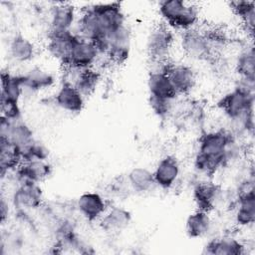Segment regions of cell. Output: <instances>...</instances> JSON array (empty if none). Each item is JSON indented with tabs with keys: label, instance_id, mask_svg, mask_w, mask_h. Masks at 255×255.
Wrapping results in <instances>:
<instances>
[{
	"label": "cell",
	"instance_id": "1",
	"mask_svg": "<svg viewBox=\"0 0 255 255\" xmlns=\"http://www.w3.org/2000/svg\"><path fill=\"white\" fill-rule=\"evenodd\" d=\"M233 138L234 136L226 128L201 132L193 157L196 174L211 179L218 170L225 167L226 147Z\"/></svg>",
	"mask_w": 255,
	"mask_h": 255
},
{
	"label": "cell",
	"instance_id": "2",
	"mask_svg": "<svg viewBox=\"0 0 255 255\" xmlns=\"http://www.w3.org/2000/svg\"><path fill=\"white\" fill-rule=\"evenodd\" d=\"M255 93L237 86L223 94L217 101V108L229 124L242 125L248 131H254Z\"/></svg>",
	"mask_w": 255,
	"mask_h": 255
},
{
	"label": "cell",
	"instance_id": "3",
	"mask_svg": "<svg viewBox=\"0 0 255 255\" xmlns=\"http://www.w3.org/2000/svg\"><path fill=\"white\" fill-rule=\"evenodd\" d=\"M158 14L167 27L173 31L185 32L197 28L199 8L196 4L183 0H162L157 5Z\"/></svg>",
	"mask_w": 255,
	"mask_h": 255
},
{
	"label": "cell",
	"instance_id": "4",
	"mask_svg": "<svg viewBox=\"0 0 255 255\" xmlns=\"http://www.w3.org/2000/svg\"><path fill=\"white\" fill-rule=\"evenodd\" d=\"M95 13L101 30V39L95 42L102 55H105L109 49V38L117 30L127 24L126 15L120 2L96 3L90 5Z\"/></svg>",
	"mask_w": 255,
	"mask_h": 255
},
{
	"label": "cell",
	"instance_id": "5",
	"mask_svg": "<svg viewBox=\"0 0 255 255\" xmlns=\"http://www.w3.org/2000/svg\"><path fill=\"white\" fill-rule=\"evenodd\" d=\"M175 44L174 31L165 24L154 26L146 38V52L152 63L168 61L170 52Z\"/></svg>",
	"mask_w": 255,
	"mask_h": 255
},
{
	"label": "cell",
	"instance_id": "6",
	"mask_svg": "<svg viewBox=\"0 0 255 255\" xmlns=\"http://www.w3.org/2000/svg\"><path fill=\"white\" fill-rule=\"evenodd\" d=\"M179 47L182 53L194 61H210L215 58V54L203 34L197 28L181 32Z\"/></svg>",
	"mask_w": 255,
	"mask_h": 255
},
{
	"label": "cell",
	"instance_id": "7",
	"mask_svg": "<svg viewBox=\"0 0 255 255\" xmlns=\"http://www.w3.org/2000/svg\"><path fill=\"white\" fill-rule=\"evenodd\" d=\"M191 195L196 209L210 212L224 202V190L211 179L201 177L196 181L191 190Z\"/></svg>",
	"mask_w": 255,
	"mask_h": 255
},
{
	"label": "cell",
	"instance_id": "8",
	"mask_svg": "<svg viewBox=\"0 0 255 255\" xmlns=\"http://www.w3.org/2000/svg\"><path fill=\"white\" fill-rule=\"evenodd\" d=\"M44 193L39 183L18 182L11 196L12 206L20 213L43 206Z\"/></svg>",
	"mask_w": 255,
	"mask_h": 255
},
{
	"label": "cell",
	"instance_id": "9",
	"mask_svg": "<svg viewBox=\"0 0 255 255\" xmlns=\"http://www.w3.org/2000/svg\"><path fill=\"white\" fill-rule=\"evenodd\" d=\"M78 38L74 30L70 31H54L48 30L46 49L48 54L62 67H67L73 46Z\"/></svg>",
	"mask_w": 255,
	"mask_h": 255
},
{
	"label": "cell",
	"instance_id": "10",
	"mask_svg": "<svg viewBox=\"0 0 255 255\" xmlns=\"http://www.w3.org/2000/svg\"><path fill=\"white\" fill-rule=\"evenodd\" d=\"M0 138L7 139L11 142L18 149L20 156L22 150L36 139L34 131L24 120L11 121L4 117H1L0 122Z\"/></svg>",
	"mask_w": 255,
	"mask_h": 255
},
{
	"label": "cell",
	"instance_id": "11",
	"mask_svg": "<svg viewBox=\"0 0 255 255\" xmlns=\"http://www.w3.org/2000/svg\"><path fill=\"white\" fill-rule=\"evenodd\" d=\"M101 80L102 74L97 68L81 70L72 67H64L61 82L73 85L87 98L95 93Z\"/></svg>",
	"mask_w": 255,
	"mask_h": 255
},
{
	"label": "cell",
	"instance_id": "12",
	"mask_svg": "<svg viewBox=\"0 0 255 255\" xmlns=\"http://www.w3.org/2000/svg\"><path fill=\"white\" fill-rule=\"evenodd\" d=\"M163 69L178 96H188L193 92L197 84V77L190 65L172 63L168 60L163 63Z\"/></svg>",
	"mask_w": 255,
	"mask_h": 255
},
{
	"label": "cell",
	"instance_id": "13",
	"mask_svg": "<svg viewBox=\"0 0 255 255\" xmlns=\"http://www.w3.org/2000/svg\"><path fill=\"white\" fill-rule=\"evenodd\" d=\"M153 176L156 187L169 191L173 189L181 175V163L173 154L161 156L153 168Z\"/></svg>",
	"mask_w": 255,
	"mask_h": 255
},
{
	"label": "cell",
	"instance_id": "14",
	"mask_svg": "<svg viewBox=\"0 0 255 255\" xmlns=\"http://www.w3.org/2000/svg\"><path fill=\"white\" fill-rule=\"evenodd\" d=\"M109 206L108 199L98 191H86L82 193L75 203L77 212L89 223L99 222Z\"/></svg>",
	"mask_w": 255,
	"mask_h": 255
},
{
	"label": "cell",
	"instance_id": "15",
	"mask_svg": "<svg viewBox=\"0 0 255 255\" xmlns=\"http://www.w3.org/2000/svg\"><path fill=\"white\" fill-rule=\"evenodd\" d=\"M103 57L104 56L100 53L94 42L84 39L78 35L67 67L81 70L96 68L97 64L102 60Z\"/></svg>",
	"mask_w": 255,
	"mask_h": 255
},
{
	"label": "cell",
	"instance_id": "16",
	"mask_svg": "<svg viewBox=\"0 0 255 255\" xmlns=\"http://www.w3.org/2000/svg\"><path fill=\"white\" fill-rule=\"evenodd\" d=\"M166 62V61H165ZM163 63L155 64L149 71L147 76V91L148 97L165 99V100H177L178 95L175 92L168 75L163 69Z\"/></svg>",
	"mask_w": 255,
	"mask_h": 255
},
{
	"label": "cell",
	"instance_id": "17",
	"mask_svg": "<svg viewBox=\"0 0 255 255\" xmlns=\"http://www.w3.org/2000/svg\"><path fill=\"white\" fill-rule=\"evenodd\" d=\"M202 253L208 255H244L247 253V245L232 234H222L207 240Z\"/></svg>",
	"mask_w": 255,
	"mask_h": 255
},
{
	"label": "cell",
	"instance_id": "18",
	"mask_svg": "<svg viewBox=\"0 0 255 255\" xmlns=\"http://www.w3.org/2000/svg\"><path fill=\"white\" fill-rule=\"evenodd\" d=\"M79 18L77 8L68 2L55 3L49 11V30H74Z\"/></svg>",
	"mask_w": 255,
	"mask_h": 255
},
{
	"label": "cell",
	"instance_id": "19",
	"mask_svg": "<svg viewBox=\"0 0 255 255\" xmlns=\"http://www.w3.org/2000/svg\"><path fill=\"white\" fill-rule=\"evenodd\" d=\"M54 104L66 113L78 115L85 108L86 97L73 85L61 82L54 95Z\"/></svg>",
	"mask_w": 255,
	"mask_h": 255
},
{
	"label": "cell",
	"instance_id": "20",
	"mask_svg": "<svg viewBox=\"0 0 255 255\" xmlns=\"http://www.w3.org/2000/svg\"><path fill=\"white\" fill-rule=\"evenodd\" d=\"M132 221L131 212L121 205H110L100 219V228L109 234H117L129 227Z\"/></svg>",
	"mask_w": 255,
	"mask_h": 255
},
{
	"label": "cell",
	"instance_id": "21",
	"mask_svg": "<svg viewBox=\"0 0 255 255\" xmlns=\"http://www.w3.org/2000/svg\"><path fill=\"white\" fill-rule=\"evenodd\" d=\"M18 182L41 183L52 173V165L48 160L33 159L22 162L13 172Z\"/></svg>",
	"mask_w": 255,
	"mask_h": 255
},
{
	"label": "cell",
	"instance_id": "22",
	"mask_svg": "<svg viewBox=\"0 0 255 255\" xmlns=\"http://www.w3.org/2000/svg\"><path fill=\"white\" fill-rule=\"evenodd\" d=\"M24 94H36L52 88L56 84L55 75L42 67H33L21 74Z\"/></svg>",
	"mask_w": 255,
	"mask_h": 255
},
{
	"label": "cell",
	"instance_id": "23",
	"mask_svg": "<svg viewBox=\"0 0 255 255\" xmlns=\"http://www.w3.org/2000/svg\"><path fill=\"white\" fill-rule=\"evenodd\" d=\"M233 221L238 228H249L255 222V191L235 196Z\"/></svg>",
	"mask_w": 255,
	"mask_h": 255
},
{
	"label": "cell",
	"instance_id": "24",
	"mask_svg": "<svg viewBox=\"0 0 255 255\" xmlns=\"http://www.w3.org/2000/svg\"><path fill=\"white\" fill-rule=\"evenodd\" d=\"M128 189L135 194L145 195L152 192L156 187L153 171L145 166H135L127 175Z\"/></svg>",
	"mask_w": 255,
	"mask_h": 255
},
{
	"label": "cell",
	"instance_id": "25",
	"mask_svg": "<svg viewBox=\"0 0 255 255\" xmlns=\"http://www.w3.org/2000/svg\"><path fill=\"white\" fill-rule=\"evenodd\" d=\"M213 227V220L210 212L195 209L185 219L184 229L190 239H200L209 235Z\"/></svg>",
	"mask_w": 255,
	"mask_h": 255
},
{
	"label": "cell",
	"instance_id": "26",
	"mask_svg": "<svg viewBox=\"0 0 255 255\" xmlns=\"http://www.w3.org/2000/svg\"><path fill=\"white\" fill-rule=\"evenodd\" d=\"M36 52L34 42L21 33L15 34L8 45L9 56L14 62L19 64H26L33 61Z\"/></svg>",
	"mask_w": 255,
	"mask_h": 255
},
{
	"label": "cell",
	"instance_id": "27",
	"mask_svg": "<svg viewBox=\"0 0 255 255\" xmlns=\"http://www.w3.org/2000/svg\"><path fill=\"white\" fill-rule=\"evenodd\" d=\"M24 96V88L21 74L10 71L1 73V104H20Z\"/></svg>",
	"mask_w": 255,
	"mask_h": 255
},
{
	"label": "cell",
	"instance_id": "28",
	"mask_svg": "<svg viewBox=\"0 0 255 255\" xmlns=\"http://www.w3.org/2000/svg\"><path fill=\"white\" fill-rule=\"evenodd\" d=\"M233 68L238 78L255 81V51L252 43H247L238 51Z\"/></svg>",
	"mask_w": 255,
	"mask_h": 255
},
{
	"label": "cell",
	"instance_id": "29",
	"mask_svg": "<svg viewBox=\"0 0 255 255\" xmlns=\"http://www.w3.org/2000/svg\"><path fill=\"white\" fill-rule=\"evenodd\" d=\"M229 6L234 15L239 18L245 31L252 39L255 27V2L249 0H237L231 1Z\"/></svg>",
	"mask_w": 255,
	"mask_h": 255
},
{
	"label": "cell",
	"instance_id": "30",
	"mask_svg": "<svg viewBox=\"0 0 255 255\" xmlns=\"http://www.w3.org/2000/svg\"><path fill=\"white\" fill-rule=\"evenodd\" d=\"M176 104L177 100L173 101L148 97V106L151 112L153 113L154 116L161 120L167 119L169 116L173 115V113L175 112Z\"/></svg>",
	"mask_w": 255,
	"mask_h": 255
},
{
	"label": "cell",
	"instance_id": "31",
	"mask_svg": "<svg viewBox=\"0 0 255 255\" xmlns=\"http://www.w3.org/2000/svg\"><path fill=\"white\" fill-rule=\"evenodd\" d=\"M129 56H130V45L112 44L110 45L104 57L107 63L114 66H122L126 64Z\"/></svg>",
	"mask_w": 255,
	"mask_h": 255
},
{
	"label": "cell",
	"instance_id": "32",
	"mask_svg": "<svg viewBox=\"0 0 255 255\" xmlns=\"http://www.w3.org/2000/svg\"><path fill=\"white\" fill-rule=\"evenodd\" d=\"M49 155H50L49 148L43 142L35 139L30 145H28L24 150H22L21 159H22V162L33 160V159L48 160Z\"/></svg>",
	"mask_w": 255,
	"mask_h": 255
},
{
	"label": "cell",
	"instance_id": "33",
	"mask_svg": "<svg viewBox=\"0 0 255 255\" xmlns=\"http://www.w3.org/2000/svg\"><path fill=\"white\" fill-rule=\"evenodd\" d=\"M0 219H1V223L5 224V222L8 219L9 216V204L8 201L5 200L4 197L1 198V203H0Z\"/></svg>",
	"mask_w": 255,
	"mask_h": 255
}]
</instances>
